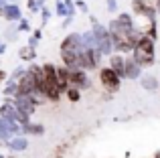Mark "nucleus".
I'll use <instances>...</instances> for the list:
<instances>
[{
    "mask_svg": "<svg viewBox=\"0 0 160 158\" xmlns=\"http://www.w3.org/2000/svg\"><path fill=\"white\" fill-rule=\"evenodd\" d=\"M55 65L53 63H45L43 67L35 65V79H37V91L43 97H49L51 101H57L61 97V89L57 83V75H55Z\"/></svg>",
    "mask_w": 160,
    "mask_h": 158,
    "instance_id": "1",
    "label": "nucleus"
},
{
    "mask_svg": "<svg viewBox=\"0 0 160 158\" xmlns=\"http://www.w3.org/2000/svg\"><path fill=\"white\" fill-rule=\"evenodd\" d=\"M10 101H12V106H14L22 116H27V118L35 111V107H37L35 99L28 97V95H14V99H10Z\"/></svg>",
    "mask_w": 160,
    "mask_h": 158,
    "instance_id": "9",
    "label": "nucleus"
},
{
    "mask_svg": "<svg viewBox=\"0 0 160 158\" xmlns=\"http://www.w3.org/2000/svg\"><path fill=\"white\" fill-rule=\"evenodd\" d=\"M65 2H69V0H65ZM71 2H73V0H71Z\"/></svg>",
    "mask_w": 160,
    "mask_h": 158,
    "instance_id": "37",
    "label": "nucleus"
},
{
    "mask_svg": "<svg viewBox=\"0 0 160 158\" xmlns=\"http://www.w3.org/2000/svg\"><path fill=\"white\" fill-rule=\"evenodd\" d=\"M22 132H27V134H35V136H41L43 134V126H41V124H31L28 122L27 126H22Z\"/></svg>",
    "mask_w": 160,
    "mask_h": 158,
    "instance_id": "18",
    "label": "nucleus"
},
{
    "mask_svg": "<svg viewBox=\"0 0 160 158\" xmlns=\"http://www.w3.org/2000/svg\"><path fill=\"white\" fill-rule=\"evenodd\" d=\"M35 57H37L35 49H31V47H22V49H20V59H22V61H32Z\"/></svg>",
    "mask_w": 160,
    "mask_h": 158,
    "instance_id": "19",
    "label": "nucleus"
},
{
    "mask_svg": "<svg viewBox=\"0 0 160 158\" xmlns=\"http://www.w3.org/2000/svg\"><path fill=\"white\" fill-rule=\"evenodd\" d=\"M109 69H112L120 79H124V57L122 55H112V59H109Z\"/></svg>",
    "mask_w": 160,
    "mask_h": 158,
    "instance_id": "14",
    "label": "nucleus"
},
{
    "mask_svg": "<svg viewBox=\"0 0 160 158\" xmlns=\"http://www.w3.org/2000/svg\"><path fill=\"white\" fill-rule=\"evenodd\" d=\"M98 18H91L93 22V28H91V35H93V43H95V49L99 51V55H109L113 51V45H112V37H109L108 28L102 27L99 22H95Z\"/></svg>",
    "mask_w": 160,
    "mask_h": 158,
    "instance_id": "4",
    "label": "nucleus"
},
{
    "mask_svg": "<svg viewBox=\"0 0 160 158\" xmlns=\"http://www.w3.org/2000/svg\"><path fill=\"white\" fill-rule=\"evenodd\" d=\"M0 118L2 120H8V122H16V124H22V126H27L31 120L27 118V116H22L18 110H16L14 106H12L10 99H6V103H2L0 106Z\"/></svg>",
    "mask_w": 160,
    "mask_h": 158,
    "instance_id": "5",
    "label": "nucleus"
},
{
    "mask_svg": "<svg viewBox=\"0 0 160 158\" xmlns=\"http://www.w3.org/2000/svg\"><path fill=\"white\" fill-rule=\"evenodd\" d=\"M41 14H43V20L51 18V10H47V8H41Z\"/></svg>",
    "mask_w": 160,
    "mask_h": 158,
    "instance_id": "26",
    "label": "nucleus"
},
{
    "mask_svg": "<svg viewBox=\"0 0 160 158\" xmlns=\"http://www.w3.org/2000/svg\"><path fill=\"white\" fill-rule=\"evenodd\" d=\"M81 51H83L81 35L71 32L69 37H65V41L61 43V59L67 69H79V55H81Z\"/></svg>",
    "mask_w": 160,
    "mask_h": 158,
    "instance_id": "2",
    "label": "nucleus"
},
{
    "mask_svg": "<svg viewBox=\"0 0 160 158\" xmlns=\"http://www.w3.org/2000/svg\"><path fill=\"white\" fill-rule=\"evenodd\" d=\"M67 79H69V87H75V89H89L91 81L87 77L85 71L81 69H67Z\"/></svg>",
    "mask_w": 160,
    "mask_h": 158,
    "instance_id": "7",
    "label": "nucleus"
},
{
    "mask_svg": "<svg viewBox=\"0 0 160 158\" xmlns=\"http://www.w3.org/2000/svg\"><path fill=\"white\" fill-rule=\"evenodd\" d=\"M140 77V67L132 59L124 57V79H138Z\"/></svg>",
    "mask_w": 160,
    "mask_h": 158,
    "instance_id": "12",
    "label": "nucleus"
},
{
    "mask_svg": "<svg viewBox=\"0 0 160 158\" xmlns=\"http://www.w3.org/2000/svg\"><path fill=\"white\" fill-rule=\"evenodd\" d=\"M0 158H8V156H0Z\"/></svg>",
    "mask_w": 160,
    "mask_h": 158,
    "instance_id": "36",
    "label": "nucleus"
},
{
    "mask_svg": "<svg viewBox=\"0 0 160 158\" xmlns=\"http://www.w3.org/2000/svg\"><path fill=\"white\" fill-rule=\"evenodd\" d=\"M43 4H45V0H37V4H35V12H37V10H41V8H43Z\"/></svg>",
    "mask_w": 160,
    "mask_h": 158,
    "instance_id": "27",
    "label": "nucleus"
},
{
    "mask_svg": "<svg viewBox=\"0 0 160 158\" xmlns=\"http://www.w3.org/2000/svg\"><path fill=\"white\" fill-rule=\"evenodd\" d=\"M99 81H102V85L106 87L108 91H118L120 89V81L122 79L118 77L109 67H103L102 71H99Z\"/></svg>",
    "mask_w": 160,
    "mask_h": 158,
    "instance_id": "10",
    "label": "nucleus"
},
{
    "mask_svg": "<svg viewBox=\"0 0 160 158\" xmlns=\"http://www.w3.org/2000/svg\"><path fill=\"white\" fill-rule=\"evenodd\" d=\"M67 97H69L71 101H79V97H81V91L75 89V87H67Z\"/></svg>",
    "mask_w": 160,
    "mask_h": 158,
    "instance_id": "21",
    "label": "nucleus"
},
{
    "mask_svg": "<svg viewBox=\"0 0 160 158\" xmlns=\"http://www.w3.org/2000/svg\"><path fill=\"white\" fill-rule=\"evenodd\" d=\"M142 87H144V89H148V91L158 89V79L152 77V75H144V77H142Z\"/></svg>",
    "mask_w": 160,
    "mask_h": 158,
    "instance_id": "17",
    "label": "nucleus"
},
{
    "mask_svg": "<svg viewBox=\"0 0 160 158\" xmlns=\"http://www.w3.org/2000/svg\"><path fill=\"white\" fill-rule=\"evenodd\" d=\"M71 22H73V16H65V22H63V27H69Z\"/></svg>",
    "mask_w": 160,
    "mask_h": 158,
    "instance_id": "28",
    "label": "nucleus"
},
{
    "mask_svg": "<svg viewBox=\"0 0 160 158\" xmlns=\"http://www.w3.org/2000/svg\"><path fill=\"white\" fill-rule=\"evenodd\" d=\"M99 59H102V55H99L98 49H85L83 47L81 55H79V69H81V71H87V69L98 67Z\"/></svg>",
    "mask_w": 160,
    "mask_h": 158,
    "instance_id": "6",
    "label": "nucleus"
},
{
    "mask_svg": "<svg viewBox=\"0 0 160 158\" xmlns=\"http://www.w3.org/2000/svg\"><path fill=\"white\" fill-rule=\"evenodd\" d=\"M27 146H28V142L22 136H12V138L8 140V148H10L12 152H22V150H27Z\"/></svg>",
    "mask_w": 160,
    "mask_h": 158,
    "instance_id": "15",
    "label": "nucleus"
},
{
    "mask_svg": "<svg viewBox=\"0 0 160 158\" xmlns=\"http://www.w3.org/2000/svg\"><path fill=\"white\" fill-rule=\"evenodd\" d=\"M2 93L8 95V97H10V95L14 97V95H16V81H14V79H10V81L6 83V87L2 89Z\"/></svg>",
    "mask_w": 160,
    "mask_h": 158,
    "instance_id": "20",
    "label": "nucleus"
},
{
    "mask_svg": "<svg viewBox=\"0 0 160 158\" xmlns=\"http://www.w3.org/2000/svg\"><path fill=\"white\" fill-rule=\"evenodd\" d=\"M4 79H6V71H2V69H0V83H2Z\"/></svg>",
    "mask_w": 160,
    "mask_h": 158,
    "instance_id": "31",
    "label": "nucleus"
},
{
    "mask_svg": "<svg viewBox=\"0 0 160 158\" xmlns=\"http://www.w3.org/2000/svg\"><path fill=\"white\" fill-rule=\"evenodd\" d=\"M55 12H57L59 16H69V12H67V4L63 2V0H57V8H55Z\"/></svg>",
    "mask_w": 160,
    "mask_h": 158,
    "instance_id": "22",
    "label": "nucleus"
},
{
    "mask_svg": "<svg viewBox=\"0 0 160 158\" xmlns=\"http://www.w3.org/2000/svg\"><path fill=\"white\" fill-rule=\"evenodd\" d=\"M32 39L39 41V39H41V31H35V32H32Z\"/></svg>",
    "mask_w": 160,
    "mask_h": 158,
    "instance_id": "30",
    "label": "nucleus"
},
{
    "mask_svg": "<svg viewBox=\"0 0 160 158\" xmlns=\"http://www.w3.org/2000/svg\"><path fill=\"white\" fill-rule=\"evenodd\" d=\"M134 57L132 61L138 65V67H148V65L154 63V41L148 39L146 35H140V39L134 45Z\"/></svg>",
    "mask_w": 160,
    "mask_h": 158,
    "instance_id": "3",
    "label": "nucleus"
},
{
    "mask_svg": "<svg viewBox=\"0 0 160 158\" xmlns=\"http://www.w3.org/2000/svg\"><path fill=\"white\" fill-rule=\"evenodd\" d=\"M108 10H109V12H116V10H118L116 0H108Z\"/></svg>",
    "mask_w": 160,
    "mask_h": 158,
    "instance_id": "24",
    "label": "nucleus"
},
{
    "mask_svg": "<svg viewBox=\"0 0 160 158\" xmlns=\"http://www.w3.org/2000/svg\"><path fill=\"white\" fill-rule=\"evenodd\" d=\"M18 28H20V31H31V24H28L27 20L20 18V27H18Z\"/></svg>",
    "mask_w": 160,
    "mask_h": 158,
    "instance_id": "25",
    "label": "nucleus"
},
{
    "mask_svg": "<svg viewBox=\"0 0 160 158\" xmlns=\"http://www.w3.org/2000/svg\"><path fill=\"white\" fill-rule=\"evenodd\" d=\"M4 51H6V45H4V43H0V55H2Z\"/></svg>",
    "mask_w": 160,
    "mask_h": 158,
    "instance_id": "32",
    "label": "nucleus"
},
{
    "mask_svg": "<svg viewBox=\"0 0 160 158\" xmlns=\"http://www.w3.org/2000/svg\"><path fill=\"white\" fill-rule=\"evenodd\" d=\"M132 8H134V12H136V14L146 16L148 20H154L156 10H154V6H150L146 0H132Z\"/></svg>",
    "mask_w": 160,
    "mask_h": 158,
    "instance_id": "11",
    "label": "nucleus"
},
{
    "mask_svg": "<svg viewBox=\"0 0 160 158\" xmlns=\"http://www.w3.org/2000/svg\"><path fill=\"white\" fill-rule=\"evenodd\" d=\"M154 10H158V12H160V0H156V6H154Z\"/></svg>",
    "mask_w": 160,
    "mask_h": 158,
    "instance_id": "33",
    "label": "nucleus"
},
{
    "mask_svg": "<svg viewBox=\"0 0 160 158\" xmlns=\"http://www.w3.org/2000/svg\"><path fill=\"white\" fill-rule=\"evenodd\" d=\"M4 2H8V4H12V2H16V0H4Z\"/></svg>",
    "mask_w": 160,
    "mask_h": 158,
    "instance_id": "35",
    "label": "nucleus"
},
{
    "mask_svg": "<svg viewBox=\"0 0 160 158\" xmlns=\"http://www.w3.org/2000/svg\"><path fill=\"white\" fill-rule=\"evenodd\" d=\"M6 4H8V2H4V0H0V8H2V6H6Z\"/></svg>",
    "mask_w": 160,
    "mask_h": 158,
    "instance_id": "34",
    "label": "nucleus"
},
{
    "mask_svg": "<svg viewBox=\"0 0 160 158\" xmlns=\"http://www.w3.org/2000/svg\"><path fill=\"white\" fill-rule=\"evenodd\" d=\"M73 4H77V8L79 10H83V12H87V4H85V0H75Z\"/></svg>",
    "mask_w": 160,
    "mask_h": 158,
    "instance_id": "23",
    "label": "nucleus"
},
{
    "mask_svg": "<svg viewBox=\"0 0 160 158\" xmlns=\"http://www.w3.org/2000/svg\"><path fill=\"white\" fill-rule=\"evenodd\" d=\"M35 4H37V0H28V8H31V12H35Z\"/></svg>",
    "mask_w": 160,
    "mask_h": 158,
    "instance_id": "29",
    "label": "nucleus"
},
{
    "mask_svg": "<svg viewBox=\"0 0 160 158\" xmlns=\"http://www.w3.org/2000/svg\"><path fill=\"white\" fill-rule=\"evenodd\" d=\"M55 75H57V83H59V89L67 91V87H69V79H67V67H59L55 69Z\"/></svg>",
    "mask_w": 160,
    "mask_h": 158,
    "instance_id": "16",
    "label": "nucleus"
},
{
    "mask_svg": "<svg viewBox=\"0 0 160 158\" xmlns=\"http://www.w3.org/2000/svg\"><path fill=\"white\" fill-rule=\"evenodd\" d=\"M132 31H134L132 16L126 14V12L118 14V18H116V20H112V22H109V28H108L109 35H113V32H132Z\"/></svg>",
    "mask_w": 160,
    "mask_h": 158,
    "instance_id": "8",
    "label": "nucleus"
},
{
    "mask_svg": "<svg viewBox=\"0 0 160 158\" xmlns=\"http://www.w3.org/2000/svg\"><path fill=\"white\" fill-rule=\"evenodd\" d=\"M0 16H4L6 20H20V8L16 4H6L0 8Z\"/></svg>",
    "mask_w": 160,
    "mask_h": 158,
    "instance_id": "13",
    "label": "nucleus"
}]
</instances>
